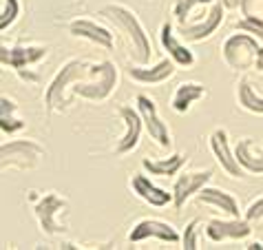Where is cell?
<instances>
[{
    "label": "cell",
    "instance_id": "obj_1",
    "mask_svg": "<svg viewBox=\"0 0 263 250\" xmlns=\"http://www.w3.org/2000/svg\"><path fill=\"white\" fill-rule=\"evenodd\" d=\"M100 16L111 20L120 31L126 33V40L130 45V58H133L135 64H148L151 62V56H153L151 38H148V33L144 31L140 18L135 16L133 9H128L126 5H120V3H111V5L102 7Z\"/></svg>",
    "mask_w": 263,
    "mask_h": 250
},
{
    "label": "cell",
    "instance_id": "obj_2",
    "mask_svg": "<svg viewBox=\"0 0 263 250\" xmlns=\"http://www.w3.org/2000/svg\"><path fill=\"white\" fill-rule=\"evenodd\" d=\"M118 67L111 60H100L89 67L84 80H80L73 86V95L93 102H102L115 91L118 86Z\"/></svg>",
    "mask_w": 263,
    "mask_h": 250
},
{
    "label": "cell",
    "instance_id": "obj_3",
    "mask_svg": "<svg viewBox=\"0 0 263 250\" xmlns=\"http://www.w3.org/2000/svg\"><path fill=\"white\" fill-rule=\"evenodd\" d=\"M86 73H89V62L80 60V58H71V60H67L58 69V73L51 78L49 86L45 89V106L49 111H64L67 109L69 100L64 93H67L69 84L84 80Z\"/></svg>",
    "mask_w": 263,
    "mask_h": 250
},
{
    "label": "cell",
    "instance_id": "obj_4",
    "mask_svg": "<svg viewBox=\"0 0 263 250\" xmlns=\"http://www.w3.org/2000/svg\"><path fill=\"white\" fill-rule=\"evenodd\" d=\"M259 38H254L252 33L241 31L232 33L230 38H226L221 47V56L226 64L235 71H248L257 67V53H259Z\"/></svg>",
    "mask_w": 263,
    "mask_h": 250
},
{
    "label": "cell",
    "instance_id": "obj_5",
    "mask_svg": "<svg viewBox=\"0 0 263 250\" xmlns=\"http://www.w3.org/2000/svg\"><path fill=\"white\" fill-rule=\"evenodd\" d=\"M45 155H47V151L35 139H13V142H5L0 146V166L5 171H7V166L29 171V168L38 166Z\"/></svg>",
    "mask_w": 263,
    "mask_h": 250
},
{
    "label": "cell",
    "instance_id": "obj_6",
    "mask_svg": "<svg viewBox=\"0 0 263 250\" xmlns=\"http://www.w3.org/2000/svg\"><path fill=\"white\" fill-rule=\"evenodd\" d=\"M31 200H35L33 190H31ZM69 202L64 200L62 195H58L55 190H47L45 195H40L38 200L33 202V212H35V219L40 224V230L45 235H60L67 230V226L60 224V212L67 210Z\"/></svg>",
    "mask_w": 263,
    "mask_h": 250
},
{
    "label": "cell",
    "instance_id": "obj_7",
    "mask_svg": "<svg viewBox=\"0 0 263 250\" xmlns=\"http://www.w3.org/2000/svg\"><path fill=\"white\" fill-rule=\"evenodd\" d=\"M47 53H49L47 45H25V42H18L13 47L3 45L0 47V62H3V67L13 69L20 76L27 67L45 60Z\"/></svg>",
    "mask_w": 263,
    "mask_h": 250
},
{
    "label": "cell",
    "instance_id": "obj_8",
    "mask_svg": "<svg viewBox=\"0 0 263 250\" xmlns=\"http://www.w3.org/2000/svg\"><path fill=\"white\" fill-rule=\"evenodd\" d=\"M135 106H137V111L142 113L144 129H146V133L151 135V139H155L162 149H168V146H171V131H168L166 122L159 117L155 100L148 98V95H144V93H140L135 98Z\"/></svg>",
    "mask_w": 263,
    "mask_h": 250
},
{
    "label": "cell",
    "instance_id": "obj_9",
    "mask_svg": "<svg viewBox=\"0 0 263 250\" xmlns=\"http://www.w3.org/2000/svg\"><path fill=\"white\" fill-rule=\"evenodd\" d=\"M223 13H226V5L221 0H215V3L210 5V11L201 20L179 25V35L188 42H199L203 38H210L219 29V25L223 23Z\"/></svg>",
    "mask_w": 263,
    "mask_h": 250
},
{
    "label": "cell",
    "instance_id": "obj_10",
    "mask_svg": "<svg viewBox=\"0 0 263 250\" xmlns=\"http://www.w3.org/2000/svg\"><path fill=\"white\" fill-rule=\"evenodd\" d=\"M120 117L124 122V133L120 137L118 146H115V153H118V155H126V153L135 151L137 144H140L144 120H142V113L137 111V106L133 109L130 104H122L120 106Z\"/></svg>",
    "mask_w": 263,
    "mask_h": 250
},
{
    "label": "cell",
    "instance_id": "obj_11",
    "mask_svg": "<svg viewBox=\"0 0 263 250\" xmlns=\"http://www.w3.org/2000/svg\"><path fill=\"white\" fill-rule=\"evenodd\" d=\"M148 237L168 241V244H177V241H181V235L177 233V228L168 222H162V219H140L128 233V241H133V244L144 241Z\"/></svg>",
    "mask_w": 263,
    "mask_h": 250
},
{
    "label": "cell",
    "instance_id": "obj_12",
    "mask_svg": "<svg viewBox=\"0 0 263 250\" xmlns=\"http://www.w3.org/2000/svg\"><path fill=\"white\" fill-rule=\"evenodd\" d=\"M210 180H213V171H210V168H206V171H193V173L179 175L177 182H175V186H173V204H175V208L177 210L184 208L186 202L199 193V190L206 186Z\"/></svg>",
    "mask_w": 263,
    "mask_h": 250
},
{
    "label": "cell",
    "instance_id": "obj_13",
    "mask_svg": "<svg viewBox=\"0 0 263 250\" xmlns=\"http://www.w3.org/2000/svg\"><path fill=\"white\" fill-rule=\"evenodd\" d=\"M69 33L73 38H82V40H89L93 45H98L102 49L111 51L115 47V35L111 33V29L98 25L96 20H89V18H76L69 23Z\"/></svg>",
    "mask_w": 263,
    "mask_h": 250
},
{
    "label": "cell",
    "instance_id": "obj_14",
    "mask_svg": "<svg viewBox=\"0 0 263 250\" xmlns=\"http://www.w3.org/2000/svg\"><path fill=\"white\" fill-rule=\"evenodd\" d=\"M210 149H213L215 159L221 164V168L230 177H241V175H243V166L239 164L235 149H230L226 129H215L213 133H210Z\"/></svg>",
    "mask_w": 263,
    "mask_h": 250
},
{
    "label": "cell",
    "instance_id": "obj_15",
    "mask_svg": "<svg viewBox=\"0 0 263 250\" xmlns=\"http://www.w3.org/2000/svg\"><path fill=\"white\" fill-rule=\"evenodd\" d=\"M252 233L250 222L243 217H228V219H210L206 224V235L213 241H226V239H246Z\"/></svg>",
    "mask_w": 263,
    "mask_h": 250
},
{
    "label": "cell",
    "instance_id": "obj_16",
    "mask_svg": "<svg viewBox=\"0 0 263 250\" xmlns=\"http://www.w3.org/2000/svg\"><path fill=\"white\" fill-rule=\"evenodd\" d=\"M175 67H177V62L168 56L164 60H159L157 64H153V67L135 64V67L128 69V76L133 78L135 82H142V84H162L175 76Z\"/></svg>",
    "mask_w": 263,
    "mask_h": 250
},
{
    "label": "cell",
    "instance_id": "obj_17",
    "mask_svg": "<svg viewBox=\"0 0 263 250\" xmlns=\"http://www.w3.org/2000/svg\"><path fill=\"white\" fill-rule=\"evenodd\" d=\"M130 188H133V193L140 197V200H144L151 206H155V208H164V206H168L173 202V193H166L164 188H159L157 184H153L151 177H146L144 173L133 175Z\"/></svg>",
    "mask_w": 263,
    "mask_h": 250
},
{
    "label": "cell",
    "instance_id": "obj_18",
    "mask_svg": "<svg viewBox=\"0 0 263 250\" xmlns=\"http://www.w3.org/2000/svg\"><path fill=\"white\" fill-rule=\"evenodd\" d=\"M159 40H162V47L168 51V56L173 58L175 62L179 64V67H193L195 64V56L193 51L188 49L184 42V38H177V33L173 31V25L171 23H164L162 25V31H159Z\"/></svg>",
    "mask_w": 263,
    "mask_h": 250
},
{
    "label": "cell",
    "instance_id": "obj_19",
    "mask_svg": "<svg viewBox=\"0 0 263 250\" xmlns=\"http://www.w3.org/2000/svg\"><path fill=\"white\" fill-rule=\"evenodd\" d=\"M235 155L239 159V164L243 166V171L254 173V175H263V149L252 137L237 139Z\"/></svg>",
    "mask_w": 263,
    "mask_h": 250
},
{
    "label": "cell",
    "instance_id": "obj_20",
    "mask_svg": "<svg viewBox=\"0 0 263 250\" xmlns=\"http://www.w3.org/2000/svg\"><path fill=\"white\" fill-rule=\"evenodd\" d=\"M199 204H206V206H213V208L226 212L228 217H239V204L237 200L232 197L230 193H226L221 188H215V186H203L199 193L195 195Z\"/></svg>",
    "mask_w": 263,
    "mask_h": 250
},
{
    "label": "cell",
    "instance_id": "obj_21",
    "mask_svg": "<svg viewBox=\"0 0 263 250\" xmlns=\"http://www.w3.org/2000/svg\"><path fill=\"white\" fill-rule=\"evenodd\" d=\"M208 95V89L199 82H184L177 86V91L173 95V109L177 113H186L193 106V102L201 100Z\"/></svg>",
    "mask_w": 263,
    "mask_h": 250
},
{
    "label": "cell",
    "instance_id": "obj_22",
    "mask_svg": "<svg viewBox=\"0 0 263 250\" xmlns=\"http://www.w3.org/2000/svg\"><path fill=\"white\" fill-rule=\"evenodd\" d=\"M186 164V155L181 153H175L171 157L164 159H142V166L148 175H155V177H173V175L179 173V168Z\"/></svg>",
    "mask_w": 263,
    "mask_h": 250
},
{
    "label": "cell",
    "instance_id": "obj_23",
    "mask_svg": "<svg viewBox=\"0 0 263 250\" xmlns=\"http://www.w3.org/2000/svg\"><path fill=\"white\" fill-rule=\"evenodd\" d=\"M25 129V120L18 115V106L11 98L3 95L0 98V131L3 133H18Z\"/></svg>",
    "mask_w": 263,
    "mask_h": 250
},
{
    "label": "cell",
    "instance_id": "obj_24",
    "mask_svg": "<svg viewBox=\"0 0 263 250\" xmlns=\"http://www.w3.org/2000/svg\"><path fill=\"white\" fill-rule=\"evenodd\" d=\"M237 102H239L241 109H246V111L263 115V95H259L257 91H254L250 80H239V84H237Z\"/></svg>",
    "mask_w": 263,
    "mask_h": 250
},
{
    "label": "cell",
    "instance_id": "obj_25",
    "mask_svg": "<svg viewBox=\"0 0 263 250\" xmlns=\"http://www.w3.org/2000/svg\"><path fill=\"white\" fill-rule=\"evenodd\" d=\"M215 0H175V7H173V16L177 20V25H184L191 20L195 7L199 5H213Z\"/></svg>",
    "mask_w": 263,
    "mask_h": 250
},
{
    "label": "cell",
    "instance_id": "obj_26",
    "mask_svg": "<svg viewBox=\"0 0 263 250\" xmlns=\"http://www.w3.org/2000/svg\"><path fill=\"white\" fill-rule=\"evenodd\" d=\"M199 235H201V222L199 219H191V222L186 224V230L181 235V248L184 250H197L201 248L199 246Z\"/></svg>",
    "mask_w": 263,
    "mask_h": 250
},
{
    "label": "cell",
    "instance_id": "obj_27",
    "mask_svg": "<svg viewBox=\"0 0 263 250\" xmlns=\"http://www.w3.org/2000/svg\"><path fill=\"white\" fill-rule=\"evenodd\" d=\"M20 16V0H3V11H0V31H7L16 18Z\"/></svg>",
    "mask_w": 263,
    "mask_h": 250
},
{
    "label": "cell",
    "instance_id": "obj_28",
    "mask_svg": "<svg viewBox=\"0 0 263 250\" xmlns=\"http://www.w3.org/2000/svg\"><path fill=\"white\" fill-rule=\"evenodd\" d=\"M237 29L239 31H248V33H252L254 38H259L263 42V20H257V18H241L237 20Z\"/></svg>",
    "mask_w": 263,
    "mask_h": 250
},
{
    "label": "cell",
    "instance_id": "obj_29",
    "mask_svg": "<svg viewBox=\"0 0 263 250\" xmlns=\"http://www.w3.org/2000/svg\"><path fill=\"white\" fill-rule=\"evenodd\" d=\"M241 16L263 20V0H241Z\"/></svg>",
    "mask_w": 263,
    "mask_h": 250
},
{
    "label": "cell",
    "instance_id": "obj_30",
    "mask_svg": "<svg viewBox=\"0 0 263 250\" xmlns=\"http://www.w3.org/2000/svg\"><path fill=\"white\" fill-rule=\"evenodd\" d=\"M248 222L254 224V222H261L263 219V197H257L250 206H248V210H246V215H243Z\"/></svg>",
    "mask_w": 263,
    "mask_h": 250
},
{
    "label": "cell",
    "instance_id": "obj_31",
    "mask_svg": "<svg viewBox=\"0 0 263 250\" xmlns=\"http://www.w3.org/2000/svg\"><path fill=\"white\" fill-rule=\"evenodd\" d=\"M221 3L226 5V9H239L241 0H221Z\"/></svg>",
    "mask_w": 263,
    "mask_h": 250
},
{
    "label": "cell",
    "instance_id": "obj_32",
    "mask_svg": "<svg viewBox=\"0 0 263 250\" xmlns=\"http://www.w3.org/2000/svg\"><path fill=\"white\" fill-rule=\"evenodd\" d=\"M254 69L263 73V47H259V53H257V67H254Z\"/></svg>",
    "mask_w": 263,
    "mask_h": 250
},
{
    "label": "cell",
    "instance_id": "obj_33",
    "mask_svg": "<svg viewBox=\"0 0 263 250\" xmlns=\"http://www.w3.org/2000/svg\"><path fill=\"white\" fill-rule=\"evenodd\" d=\"M248 250H263V244L261 241H254V244H250V246H246Z\"/></svg>",
    "mask_w": 263,
    "mask_h": 250
}]
</instances>
